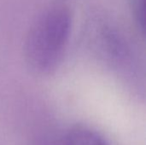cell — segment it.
I'll return each instance as SVG.
<instances>
[{"instance_id":"cell-2","label":"cell","mask_w":146,"mask_h":145,"mask_svg":"<svg viewBox=\"0 0 146 145\" xmlns=\"http://www.w3.org/2000/svg\"><path fill=\"white\" fill-rule=\"evenodd\" d=\"M60 145H108L97 132L85 128L76 127L68 131L61 139Z\"/></svg>"},{"instance_id":"cell-1","label":"cell","mask_w":146,"mask_h":145,"mask_svg":"<svg viewBox=\"0 0 146 145\" xmlns=\"http://www.w3.org/2000/svg\"><path fill=\"white\" fill-rule=\"evenodd\" d=\"M71 25V12L62 4L49 6L35 18L25 43L27 61L33 69L46 73L56 68L68 43Z\"/></svg>"},{"instance_id":"cell-3","label":"cell","mask_w":146,"mask_h":145,"mask_svg":"<svg viewBox=\"0 0 146 145\" xmlns=\"http://www.w3.org/2000/svg\"><path fill=\"white\" fill-rule=\"evenodd\" d=\"M133 16L142 31L145 30V0H130Z\"/></svg>"}]
</instances>
